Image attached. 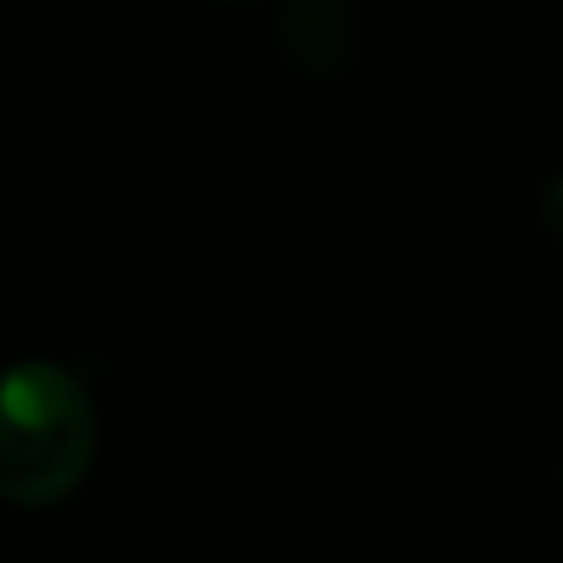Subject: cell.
I'll list each match as a JSON object with an SVG mask.
<instances>
[{
    "label": "cell",
    "mask_w": 563,
    "mask_h": 563,
    "mask_svg": "<svg viewBox=\"0 0 563 563\" xmlns=\"http://www.w3.org/2000/svg\"><path fill=\"white\" fill-rule=\"evenodd\" d=\"M95 398L51 360L0 371V497L45 508L84 486L95 464Z\"/></svg>",
    "instance_id": "1"
},
{
    "label": "cell",
    "mask_w": 563,
    "mask_h": 563,
    "mask_svg": "<svg viewBox=\"0 0 563 563\" xmlns=\"http://www.w3.org/2000/svg\"><path fill=\"white\" fill-rule=\"evenodd\" d=\"M541 221H547V232L563 243V172L541 188Z\"/></svg>",
    "instance_id": "2"
},
{
    "label": "cell",
    "mask_w": 563,
    "mask_h": 563,
    "mask_svg": "<svg viewBox=\"0 0 563 563\" xmlns=\"http://www.w3.org/2000/svg\"><path fill=\"white\" fill-rule=\"evenodd\" d=\"M210 7H243V0H210Z\"/></svg>",
    "instance_id": "3"
}]
</instances>
